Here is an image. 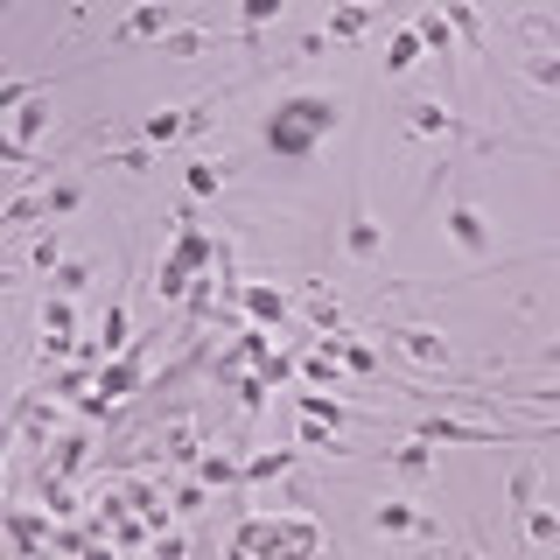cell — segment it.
<instances>
[{"label": "cell", "instance_id": "cell-1", "mask_svg": "<svg viewBox=\"0 0 560 560\" xmlns=\"http://www.w3.org/2000/svg\"><path fill=\"white\" fill-rule=\"evenodd\" d=\"M232 547L259 553V560H315L323 553V525H315L308 512H294V518H238Z\"/></svg>", "mask_w": 560, "mask_h": 560}, {"label": "cell", "instance_id": "cell-2", "mask_svg": "<svg viewBox=\"0 0 560 560\" xmlns=\"http://www.w3.org/2000/svg\"><path fill=\"white\" fill-rule=\"evenodd\" d=\"M329 127H337V105L329 98H280L273 119H267V140L280 154H308Z\"/></svg>", "mask_w": 560, "mask_h": 560}, {"label": "cell", "instance_id": "cell-3", "mask_svg": "<svg viewBox=\"0 0 560 560\" xmlns=\"http://www.w3.org/2000/svg\"><path fill=\"white\" fill-rule=\"evenodd\" d=\"M343 253L358 259V267H372V259L385 253V232H378V218L364 210V183H350V224H343Z\"/></svg>", "mask_w": 560, "mask_h": 560}, {"label": "cell", "instance_id": "cell-4", "mask_svg": "<svg viewBox=\"0 0 560 560\" xmlns=\"http://www.w3.org/2000/svg\"><path fill=\"white\" fill-rule=\"evenodd\" d=\"M442 224H448V238H455V245H463V253H469V259L483 267V259H490V224H483V210L469 203V197H455Z\"/></svg>", "mask_w": 560, "mask_h": 560}, {"label": "cell", "instance_id": "cell-5", "mask_svg": "<svg viewBox=\"0 0 560 560\" xmlns=\"http://www.w3.org/2000/svg\"><path fill=\"white\" fill-rule=\"evenodd\" d=\"M168 22H175V0H140L127 22L113 28V43H154V35H175Z\"/></svg>", "mask_w": 560, "mask_h": 560}, {"label": "cell", "instance_id": "cell-6", "mask_svg": "<svg viewBox=\"0 0 560 560\" xmlns=\"http://www.w3.org/2000/svg\"><path fill=\"white\" fill-rule=\"evenodd\" d=\"M385 337H393L399 350H413L420 364H434V372H455V350H448L442 337H434L428 323H393V329H385Z\"/></svg>", "mask_w": 560, "mask_h": 560}, {"label": "cell", "instance_id": "cell-7", "mask_svg": "<svg viewBox=\"0 0 560 560\" xmlns=\"http://www.w3.org/2000/svg\"><path fill=\"white\" fill-rule=\"evenodd\" d=\"M378 14H385V0H337L329 8V43H364Z\"/></svg>", "mask_w": 560, "mask_h": 560}, {"label": "cell", "instance_id": "cell-8", "mask_svg": "<svg viewBox=\"0 0 560 560\" xmlns=\"http://www.w3.org/2000/svg\"><path fill=\"white\" fill-rule=\"evenodd\" d=\"M203 105H197V113H148V119H140V140H148V148H162V140H183V133H197L203 127Z\"/></svg>", "mask_w": 560, "mask_h": 560}, {"label": "cell", "instance_id": "cell-9", "mask_svg": "<svg viewBox=\"0 0 560 560\" xmlns=\"http://www.w3.org/2000/svg\"><path fill=\"white\" fill-rule=\"evenodd\" d=\"M512 35H518L525 57H547V49H560V22H553V14H518Z\"/></svg>", "mask_w": 560, "mask_h": 560}, {"label": "cell", "instance_id": "cell-10", "mask_svg": "<svg viewBox=\"0 0 560 560\" xmlns=\"http://www.w3.org/2000/svg\"><path fill=\"white\" fill-rule=\"evenodd\" d=\"M413 28H420V43L434 49V63H442V70H448V84H455V35H448V14H442V8H428Z\"/></svg>", "mask_w": 560, "mask_h": 560}, {"label": "cell", "instance_id": "cell-11", "mask_svg": "<svg viewBox=\"0 0 560 560\" xmlns=\"http://www.w3.org/2000/svg\"><path fill=\"white\" fill-rule=\"evenodd\" d=\"M238 302H245V315H253V323H288V294L267 288V280H245Z\"/></svg>", "mask_w": 560, "mask_h": 560}, {"label": "cell", "instance_id": "cell-12", "mask_svg": "<svg viewBox=\"0 0 560 560\" xmlns=\"http://www.w3.org/2000/svg\"><path fill=\"white\" fill-rule=\"evenodd\" d=\"M280 14H288V0H238V49H259V28Z\"/></svg>", "mask_w": 560, "mask_h": 560}, {"label": "cell", "instance_id": "cell-13", "mask_svg": "<svg viewBox=\"0 0 560 560\" xmlns=\"http://www.w3.org/2000/svg\"><path fill=\"white\" fill-rule=\"evenodd\" d=\"M372 525H378V533H442V525H434L428 512H413V504H378V512H372Z\"/></svg>", "mask_w": 560, "mask_h": 560}, {"label": "cell", "instance_id": "cell-14", "mask_svg": "<svg viewBox=\"0 0 560 560\" xmlns=\"http://www.w3.org/2000/svg\"><path fill=\"white\" fill-rule=\"evenodd\" d=\"M420 49H428V43H420V28H393V43H385V78H407V70L420 63Z\"/></svg>", "mask_w": 560, "mask_h": 560}, {"label": "cell", "instance_id": "cell-15", "mask_svg": "<svg viewBox=\"0 0 560 560\" xmlns=\"http://www.w3.org/2000/svg\"><path fill=\"white\" fill-rule=\"evenodd\" d=\"M518 525H525V547H560V512L553 504H533Z\"/></svg>", "mask_w": 560, "mask_h": 560}, {"label": "cell", "instance_id": "cell-16", "mask_svg": "<svg viewBox=\"0 0 560 560\" xmlns=\"http://www.w3.org/2000/svg\"><path fill=\"white\" fill-rule=\"evenodd\" d=\"M140 364H148V358H140V343H133V350H119V364H105L98 393H113V399H119V393H127V385L140 378Z\"/></svg>", "mask_w": 560, "mask_h": 560}, {"label": "cell", "instance_id": "cell-17", "mask_svg": "<svg viewBox=\"0 0 560 560\" xmlns=\"http://www.w3.org/2000/svg\"><path fill=\"white\" fill-rule=\"evenodd\" d=\"M43 329H49V343H70V337H78V308H70V302H57V294H49V302H43Z\"/></svg>", "mask_w": 560, "mask_h": 560}, {"label": "cell", "instance_id": "cell-18", "mask_svg": "<svg viewBox=\"0 0 560 560\" xmlns=\"http://www.w3.org/2000/svg\"><path fill=\"white\" fill-rule=\"evenodd\" d=\"M302 463V455L294 448H273V455H253V463H245V483H267V477H288V469Z\"/></svg>", "mask_w": 560, "mask_h": 560}, {"label": "cell", "instance_id": "cell-19", "mask_svg": "<svg viewBox=\"0 0 560 560\" xmlns=\"http://www.w3.org/2000/svg\"><path fill=\"white\" fill-rule=\"evenodd\" d=\"M183 189H189V197H218V189H224V168L218 162H189L183 168Z\"/></svg>", "mask_w": 560, "mask_h": 560}, {"label": "cell", "instance_id": "cell-20", "mask_svg": "<svg viewBox=\"0 0 560 560\" xmlns=\"http://www.w3.org/2000/svg\"><path fill=\"white\" fill-rule=\"evenodd\" d=\"M533 504H539V469H533V463H518V469H512V512L525 518Z\"/></svg>", "mask_w": 560, "mask_h": 560}, {"label": "cell", "instance_id": "cell-21", "mask_svg": "<svg viewBox=\"0 0 560 560\" xmlns=\"http://www.w3.org/2000/svg\"><path fill=\"white\" fill-rule=\"evenodd\" d=\"M518 70L539 84V92H560V49H547V57H518Z\"/></svg>", "mask_w": 560, "mask_h": 560}, {"label": "cell", "instance_id": "cell-22", "mask_svg": "<svg viewBox=\"0 0 560 560\" xmlns=\"http://www.w3.org/2000/svg\"><path fill=\"white\" fill-rule=\"evenodd\" d=\"M210 49V28H175V35H162V57H203Z\"/></svg>", "mask_w": 560, "mask_h": 560}, {"label": "cell", "instance_id": "cell-23", "mask_svg": "<svg viewBox=\"0 0 560 560\" xmlns=\"http://www.w3.org/2000/svg\"><path fill=\"white\" fill-rule=\"evenodd\" d=\"M43 203H49V224H57V218H70V210L84 203V183H49V189H43Z\"/></svg>", "mask_w": 560, "mask_h": 560}, {"label": "cell", "instance_id": "cell-24", "mask_svg": "<svg viewBox=\"0 0 560 560\" xmlns=\"http://www.w3.org/2000/svg\"><path fill=\"white\" fill-rule=\"evenodd\" d=\"M28 267H35V273H57V267H63V238L43 232V238H35V253H28Z\"/></svg>", "mask_w": 560, "mask_h": 560}, {"label": "cell", "instance_id": "cell-25", "mask_svg": "<svg viewBox=\"0 0 560 560\" xmlns=\"http://www.w3.org/2000/svg\"><path fill=\"white\" fill-rule=\"evenodd\" d=\"M393 463L407 469V477H428V469H434V455H428V442H420V434H413L407 448H393Z\"/></svg>", "mask_w": 560, "mask_h": 560}, {"label": "cell", "instance_id": "cell-26", "mask_svg": "<svg viewBox=\"0 0 560 560\" xmlns=\"http://www.w3.org/2000/svg\"><path fill=\"white\" fill-rule=\"evenodd\" d=\"M84 280H92V259H63V267H57V294H78Z\"/></svg>", "mask_w": 560, "mask_h": 560}, {"label": "cell", "instance_id": "cell-27", "mask_svg": "<svg viewBox=\"0 0 560 560\" xmlns=\"http://www.w3.org/2000/svg\"><path fill=\"white\" fill-rule=\"evenodd\" d=\"M245 469L232 463V455H203V483H238Z\"/></svg>", "mask_w": 560, "mask_h": 560}, {"label": "cell", "instance_id": "cell-28", "mask_svg": "<svg viewBox=\"0 0 560 560\" xmlns=\"http://www.w3.org/2000/svg\"><path fill=\"white\" fill-rule=\"evenodd\" d=\"M512 399H539V407H560V385H547V393H512Z\"/></svg>", "mask_w": 560, "mask_h": 560}, {"label": "cell", "instance_id": "cell-29", "mask_svg": "<svg viewBox=\"0 0 560 560\" xmlns=\"http://www.w3.org/2000/svg\"><path fill=\"white\" fill-rule=\"evenodd\" d=\"M539 364H553V372H560V343H547V350H539Z\"/></svg>", "mask_w": 560, "mask_h": 560}, {"label": "cell", "instance_id": "cell-30", "mask_svg": "<svg viewBox=\"0 0 560 560\" xmlns=\"http://www.w3.org/2000/svg\"><path fill=\"white\" fill-rule=\"evenodd\" d=\"M232 560H259V553H245V547H232Z\"/></svg>", "mask_w": 560, "mask_h": 560}]
</instances>
